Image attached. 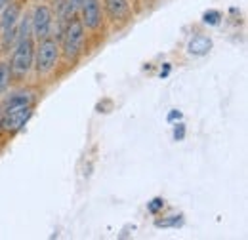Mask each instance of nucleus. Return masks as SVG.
<instances>
[{
	"mask_svg": "<svg viewBox=\"0 0 248 240\" xmlns=\"http://www.w3.org/2000/svg\"><path fill=\"white\" fill-rule=\"evenodd\" d=\"M82 44H84V25H82V21L73 19L69 23L67 30H65V36H63V56H65V60H77L82 52Z\"/></svg>",
	"mask_w": 248,
	"mask_h": 240,
	"instance_id": "nucleus-1",
	"label": "nucleus"
},
{
	"mask_svg": "<svg viewBox=\"0 0 248 240\" xmlns=\"http://www.w3.org/2000/svg\"><path fill=\"white\" fill-rule=\"evenodd\" d=\"M58 58H60L58 42L52 40V38H42V42H40L38 48H36V58H34L36 71H38L40 75L50 73V71L56 67Z\"/></svg>",
	"mask_w": 248,
	"mask_h": 240,
	"instance_id": "nucleus-2",
	"label": "nucleus"
},
{
	"mask_svg": "<svg viewBox=\"0 0 248 240\" xmlns=\"http://www.w3.org/2000/svg\"><path fill=\"white\" fill-rule=\"evenodd\" d=\"M32 58H34V48H32L31 36L29 34L19 36V42L12 56V71L17 75H25L31 69Z\"/></svg>",
	"mask_w": 248,
	"mask_h": 240,
	"instance_id": "nucleus-3",
	"label": "nucleus"
},
{
	"mask_svg": "<svg viewBox=\"0 0 248 240\" xmlns=\"http://www.w3.org/2000/svg\"><path fill=\"white\" fill-rule=\"evenodd\" d=\"M32 115V105L27 107H16V109H4V117H2V128L6 132H19L27 120Z\"/></svg>",
	"mask_w": 248,
	"mask_h": 240,
	"instance_id": "nucleus-4",
	"label": "nucleus"
},
{
	"mask_svg": "<svg viewBox=\"0 0 248 240\" xmlns=\"http://www.w3.org/2000/svg\"><path fill=\"white\" fill-rule=\"evenodd\" d=\"M31 25H32V32H34L36 38H48V34L52 30V10L48 6L34 8Z\"/></svg>",
	"mask_w": 248,
	"mask_h": 240,
	"instance_id": "nucleus-5",
	"label": "nucleus"
},
{
	"mask_svg": "<svg viewBox=\"0 0 248 240\" xmlns=\"http://www.w3.org/2000/svg\"><path fill=\"white\" fill-rule=\"evenodd\" d=\"M82 25L88 29H97L101 23V10L97 0H82Z\"/></svg>",
	"mask_w": 248,
	"mask_h": 240,
	"instance_id": "nucleus-6",
	"label": "nucleus"
},
{
	"mask_svg": "<svg viewBox=\"0 0 248 240\" xmlns=\"http://www.w3.org/2000/svg\"><path fill=\"white\" fill-rule=\"evenodd\" d=\"M210 48H212V40H210L208 36H204V34L193 36V38L189 40V44H187V52H189L191 56H197V58L206 56V54L210 52Z\"/></svg>",
	"mask_w": 248,
	"mask_h": 240,
	"instance_id": "nucleus-7",
	"label": "nucleus"
},
{
	"mask_svg": "<svg viewBox=\"0 0 248 240\" xmlns=\"http://www.w3.org/2000/svg\"><path fill=\"white\" fill-rule=\"evenodd\" d=\"M107 4V12L109 15L117 21V19H126L130 15V8H128V2L126 0H105Z\"/></svg>",
	"mask_w": 248,
	"mask_h": 240,
	"instance_id": "nucleus-8",
	"label": "nucleus"
},
{
	"mask_svg": "<svg viewBox=\"0 0 248 240\" xmlns=\"http://www.w3.org/2000/svg\"><path fill=\"white\" fill-rule=\"evenodd\" d=\"M17 15H19V6H17V4H10V6H6V8H4L2 19H0V27H2L4 32L16 27Z\"/></svg>",
	"mask_w": 248,
	"mask_h": 240,
	"instance_id": "nucleus-9",
	"label": "nucleus"
},
{
	"mask_svg": "<svg viewBox=\"0 0 248 240\" xmlns=\"http://www.w3.org/2000/svg\"><path fill=\"white\" fill-rule=\"evenodd\" d=\"M27 105H32V97L29 93H14L6 99L4 109H16V107H27Z\"/></svg>",
	"mask_w": 248,
	"mask_h": 240,
	"instance_id": "nucleus-10",
	"label": "nucleus"
},
{
	"mask_svg": "<svg viewBox=\"0 0 248 240\" xmlns=\"http://www.w3.org/2000/svg\"><path fill=\"white\" fill-rule=\"evenodd\" d=\"M184 225V215H170L166 219H158L155 227L158 229H166V227H182Z\"/></svg>",
	"mask_w": 248,
	"mask_h": 240,
	"instance_id": "nucleus-11",
	"label": "nucleus"
},
{
	"mask_svg": "<svg viewBox=\"0 0 248 240\" xmlns=\"http://www.w3.org/2000/svg\"><path fill=\"white\" fill-rule=\"evenodd\" d=\"M202 19H204L206 25H217L219 19H221V14H219L217 10H208V12L202 15Z\"/></svg>",
	"mask_w": 248,
	"mask_h": 240,
	"instance_id": "nucleus-12",
	"label": "nucleus"
},
{
	"mask_svg": "<svg viewBox=\"0 0 248 240\" xmlns=\"http://www.w3.org/2000/svg\"><path fill=\"white\" fill-rule=\"evenodd\" d=\"M8 78H10V71L6 65H0V93L6 90L8 86Z\"/></svg>",
	"mask_w": 248,
	"mask_h": 240,
	"instance_id": "nucleus-13",
	"label": "nucleus"
},
{
	"mask_svg": "<svg viewBox=\"0 0 248 240\" xmlns=\"http://www.w3.org/2000/svg\"><path fill=\"white\" fill-rule=\"evenodd\" d=\"M162 206H164V200H162V198H153V200L147 204V210L151 211V213H156L158 210H162Z\"/></svg>",
	"mask_w": 248,
	"mask_h": 240,
	"instance_id": "nucleus-14",
	"label": "nucleus"
},
{
	"mask_svg": "<svg viewBox=\"0 0 248 240\" xmlns=\"http://www.w3.org/2000/svg\"><path fill=\"white\" fill-rule=\"evenodd\" d=\"M184 137H186V124L180 122V124L176 126V130H174V139H176V141H182Z\"/></svg>",
	"mask_w": 248,
	"mask_h": 240,
	"instance_id": "nucleus-15",
	"label": "nucleus"
},
{
	"mask_svg": "<svg viewBox=\"0 0 248 240\" xmlns=\"http://www.w3.org/2000/svg\"><path fill=\"white\" fill-rule=\"evenodd\" d=\"M174 120H182V113H180V111H176V109L168 113V122H174Z\"/></svg>",
	"mask_w": 248,
	"mask_h": 240,
	"instance_id": "nucleus-16",
	"label": "nucleus"
},
{
	"mask_svg": "<svg viewBox=\"0 0 248 240\" xmlns=\"http://www.w3.org/2000/svg\"><path fill=\"white\" fill-rule=\"evenodd\" d=\"M82 6V0H69V8H71V14L75 12V10H78Z\"/></svg>",
	"mask_w": 248,
	"mask_h": 240,
	"instance_id": "nucleus-17",
	"label": "nucleus"
},
{
	"mask_svg": "<svg viewBox=\"0 0 248 240\" xmlns=\"http://www.w3.org/2000/svg\"><path fill=\"white\" fill-rule=\"evenodd\" d=\"M168 73H170V63H166V65H164V71H160V78L168 76Z\"/></svg>",
	"mask_w": 248,
	"mask_h": 240,
	"instance_id": "nucleus-18",
	"label": "nucleus"
},
{
	"mask_svg": "<svg viewBox=\"0 0 248 240\" xmlns=\"http://www.w3.org/2000/svg\"><path fill=\"white\" fill-rule=\"evenodd\" d=\"M8 4H10V0H0V12H2V10H4Z\"/></svg>",
	"mask_w": 248,
	"mask_h": 240,
	"instance_id": "nucleus-19",
	"label": "nucleus"
},
{
	"mask_svg": "<svg viewBox=\"0 0 248 240\" xmlns=\"http://www.w3.org/2000/svg\"><path fill=\"white\" fill-rule=\"evenodd\" d=\"M2 117H4V111L0 109V128H2Z\"/></svg>",
	"mask_w": 248,
	"mask_h": 240,
	"instance_id": "nucleus-20",
	"label": "nucleus"
}]
</instances>
